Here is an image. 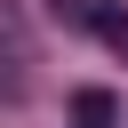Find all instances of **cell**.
<instances>
[{
	"mask_svg": "<svg viewBox=\"0 0 128 128\" xmlns=\"http://www.w3.org/2000/svg\"><path fill=\"white\" fill-rule=\"evenodd\" d=\"M72 128H120V96L80 88V96H72Z\"/></svg>",
	"mask_w": 128,
	"mask_h": 128,
	"instance_id": "6da1fadb",
	"label": "cell"
}]
</instances>
